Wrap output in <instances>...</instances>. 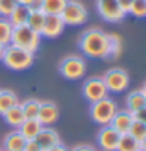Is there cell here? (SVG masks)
I'll list each match as a JSON object with an SVG mask.
<instances>
[{"mask_svg":"<svg viewBox=\"0 0 146 151\" xmlns=\"http://www.w3.org/2000/svg\"><path fill=\"white\" fill-rule=\"evenodd\" d=\"M79 47L89 58H108V33L101 28H88L80 35Z\"/></svg>","mask_w":146,"mask_h":151,"instance_id":"cell-1","label":"cell"},{"mask_svg":"<svg viewBox=\"0 0 146 151\" xmlns=\"http://www.w3.org/2000/svg\"><path fill=\"white\" fill-rule=\"evenodd\" d=\"M35 61V54L19 49V47L8 44L5 47L3 57H2V63L11 71H25L33 65Z\"/></svg>","mask_w":146,"mask_h":151,"instance_id":"cell-2","label":"cell"},{"mask_svg":"<svg viewBox=\"0 0 146 151\" xmlns=\"http://www.w3.org/2000/svg\"><path fill=\"white\" fill-rule=\"evenodd\" d=\"M11 44L19 47V49L30 52V54H35L41 44V35L33 32L28 25L14 27L13 36H11Z\"/></svg>","mask_w":146,"mask_h":151,"instance_id":"cell-3","label":"cell"},{"mask_svg":"<svg viewBox=\"0 0 146 151\" xmlns=\"http://www.w3.org/2000/svg\"><path fill=\"white\" fill-rule=\"evenodd\" d=\"M116 112H118V104L112 98H104L97 102H93L91 109H89L93 121L101 124V126L110 124L112 118L115 116Z\"/></svg>","mask_w":146,"mask_h":151,"instance_id":"cell-4","label":"cell"},{"mask_svg":"<svg viewBox=\"0 0 146 151\" xmlns=\"http://www.w3.org/2000/svg\"><path fill=\"white\" fill-rule=\"evenodd\" d=\"M60 74L68 80H77L87 73V61L80 55H68L58 65Z\"/></svg>","mask_w":146,"mask_h":151,"instance_id":"cell-5","label":"cell"},{"mask_svg":"<svg viewBox=\"0 0 146 151\" xmlns=\"http://www.w3.org/2000/svg\"><path fill=\"white\" fill-rule=\"evenodd\" d=\"M60 17L63 19L64 25H71V27L83 25L88 19V9L79 0H68Z\"/></svg>","mask_w":146,"mask_h":151,"instance_id":"cell-6","label":"cell"},{"mask_svg":"<svg viewBox=\"0 0 146 151\" xmlns=\"http://www.w3.org/2000/svg\"><path fill=\"white\" fill-rule=\"evenodd\" d=\"M104 82L108 90V93H121L129 87L130 77L126 69L122 68H110L104 76Z\"/></svg>","mask_w":146,"mask_h":151,"instance_id":"cell-7","label":"cell"},{"mask_svg":"<svg viewBox=\"0 0 146 151\" xmlns=\"http://www.w3.org/2000/svg\"><path fill=\"white\" fill-rule=\"evenodd\" d=\"M82 94L89 102H97L104 98H108V90L102 77H89L82 85Z\"/></svg>","mask_w":146,"mask_h":151,"instance_id":"cell-8","label":"cell"},{"mask_svg":"<svg viewBox=\"0 0 146 151\" xmlns=\"http://www.w3.org/2000/svg\"><path fill=\"white\" fill-rule=\"evenodd\" d=\"M96 8L104 21L112 24L122 21L126 16V13L120 8L116 0H96Z\"/></svg>","mask_w":146,"mask_h":151,"instance_id":"cell-9","label":"cell"},{"mask_svg":"<svg viewBox=\"0 0 146 151\" xmlns=\"http://www.w3.org/2000/svg\"><path fill=\"white\" fill-rule=\"evenodd\" d=\"M120 137L121 134L113 129L110 124L102 126L101 131L97 132V145L101 148V151H116Z\"/></svg>","mask_w":146,"mask_h":151,"instance_id":"cell-10","label":"cell"},{"mask_svg":"<svg viewBox=\"0 0 146 151\" xmlns=\"http://www.w3.org/2000/svg\"><path fill=\"white\" fill-rule=\"evenodd\" d=\"M64 22L60 16L55 14H46V21H44V27L41 32V38H47V40H55L58 38L64 30Z\"/></svg>","mask_w":146,"mask_h":151,"instance_id":"cell-11","label":"cell"},{"mask_svg":"<svg viewBox=\"0 0 146 151\" xmlns=\"http://www.w3.org/2000/svg\"><path fill=\"white\" fill-rule=\"evenodd\" d=\"M58 118H60V109H58V106H57L55 102H52V101H42L41 102L36 120L39 121L42 126L55 124Z\"/></svg>","mask_w":146,"mask_h":151,"instance_id":"cell-12","label":"cell"},{"mask_svg":"<svg viewBox=\"0 0 146 151\" xmlns=\"http://www.w3.org/2000/svg\"><path fill=\"white\" fill-rule=\"evenodd\" d=\"M35 140L38 142L41 151H47V150L54 148L55 145L61 143L60 134L54 129V127H50V126H42V129L39 131V134L36 135Z\"/></svg>","mask_w":146,"mask_h":151,"instance_id":"cell-13","label":"cell"},{"mask_svg":"<svg viewBox=\"0 0 146 151\" xmlns=\"http://www.w3.org/2000/svg\"><path fill=\"white\" fill-rule=\"evenodd\" d=\"M132 123H134V116H132V113L127 110H120L118 109V112L115 113V116L112 118L110 121V126L113 127L115 131H118L120 134H127L132 126Z\"/></svg>","mask_w":146,"mask_h":151,"instance_id":"cell-14","label":"cell"},{"mask_svg":"<svg viewBox=\"0 0 146 151\" xmlns=\"http://www.w3.org/2000/svg\"><path fill=\"white\" fill-rule=\"evenodd\" d=\"M25 139L24 135L19 132L17 129L11 131L9 134L5 135L3 139V151H24V146H25Z\"/></svg>","mask_w":146,"mask_h":151,"instance_id":"cell-15","label":"cell"},{"mask_svg":"<svg viewBox=\"0 0 146 151\" xmlns=\"http://www.w3.org/2000/svg\"><path fill=\"white\" fill-rule=\"evenodd\" d=\"M126 107L130 113H134L140 109H146V96L141 90H134L127 94L126 98Z\"/></svg>","mask_w":146,"mask_h":151,"instance_id":"cell-16","label":"cell"},{"mask_svg":"<svg viewBox=\"0 0 146 151\" xmlns=\"http://www.w3.org/2000/svg\"><path fill=\"white\" fill-rule=\"evenodd\" d=\"M28 16H30V9H28L27 5L17 3V6L8 16V21L11 22L13 27H21V25H27Z\"/></svg>","mask_w":146,"mask_h":151,"instance_id":"cell-17","label":"cell"},{"mask_svg":"<svg viewBox=\"0 0 146 151\" xmlns=\"http://www.w3.org/2000/svg\"><path fill=\"white\" fill-rule=\"evenodd\" d=\"M41 129H42V124L38 120H25L21 126L17 127V131L24 135V139H25V140L36 139V135L39 134Z\"/></svg>","mask_w":146,"mask_h":151,"instance_id":"cell-18","label":"cell"},{"mask_svg":"<svg viewBox=\"0 0 146 151\" xmlns=\"http://www.w3.org/2000/svg\"><path fill=\"white\" fill-rule=\"evenodd\" d=\"M3 118H5V121H6L9 126H13V127H16V129H17V127L21 126L24 121H25V115H24L21 102L16 104L14 107H11L8 112H5L3 113Z\"/></svg>","mask_w":146,"mask_h":151,"instance_id":"cell-19","label":"cell"},{"mask_svg":"<svg viewBox=\"0 0 146 151\" xmlns=\"http://www.w3.org/2000/svg\"><path fill=\"white\" fill-rule=\"evenodd\" d=\"M16 104H19V99H17V94L13 90H8V88L0 90V115L3 116V113L8 112Z\"/></svg>","mask_w":146,"mask_h":151,"instance_id":"cell-20","label":"cell"},{"mask_svg":"<svg viewBox=\"0 0 146 151\" xmlns=\"http://www.w3.org/2000/svg\"><path fill=\"white\" fill-rule=\"evenodd\" d=\"M116 151H140V142L130 134H121Z\"/></svg>","mask_w":146,"mask_h":151,"instance_id":"cell-21","label":"cell"},{"mask_svg":"<svg viewBox=\"0 0 146 151\" xmlns=\"http://www.w3.org/2000/svg\"><path fill=\"white\" fill-rule=\"evenodd\" d=\"M39 106H41V101H38V99H27V101L21 102L25 120H36L38 112H39Z\"/></svg>","mask_w":146,"mask_h":151,"instance_id":"cell-22","label":"cell"},{"mask_svg":"<svg viewBox=\"0 0 146 151\" xmlns=\"http://www.w3.org/2000/svg\"><path fill=\"white\" fill-rule=\"evenodd\" d=\"M44 21H46V13L44 11H30L27 25L30 27L33 32H36L41 35L42 27H44Z\"/></svg>","mask_w":146,"mask_h":151,"instance_id":"cell-23","label":"cell"},{"mask_svg":"<svg viewBox=\"0 0 146 151\" xmlns=\"http://www.w3.org/2000/svg\"><path fill=\"white\" fill-rule=\"evenodd\" d=\"M13 25L8 21V17L0 16V44L8 46L11 44V36H13Z\"/></svg>","mask_w":146,"mask_h":151,"instance_id":"cell-24","label":"cell"},{"mask_svg":"<svg viewBox=\"0 0 146 151\" xmlns=\"http://www.w3.org/2000/svg\"><path fill=\"white\" fill-rule=\"evenodd\" d=\"M66 2H68V0H44V3H42V11L46 14L60 16V14L63 13L64 6H66Z\"/></svg>","mask_w":146,"mask_h":151,"instance_id":"cell-25","label":"cell"},{"mask_svg":"<svg viewBox=\"0 0 146 151\" xmlns=\"http://www.w3.org/2000/svg\"><path fill=\"white\" fill-rule=\"evenodd\" d=\"M121 49H122L121 36L108 35V58H116V57H120Z\"/></svg>","mask_w":146,"mask_h":151,"instance_id":"cell-26","label":"cell"},{"mask_svg":"<svg viewBox=\"0 0 146 151\" xmlns=\"http://www.w3.org/2000/svg\"><path fill=\"white\" fill-rule=\"evenodd\" d=\"M127 134H130L134 139H137L138 142H141L146 137V123L143 121H137L134 120V123H132V126H130V129Z\"/></svg>","mask_w":146,"mask_h":151,"instance_id":"cell-27","label":"cell"},{"mask_svg":"<svg viewBox=\"0 0 146 151\" xmlns=\"http://www.w3.org/2000/svg\"><path fill=\"white\" fill-rule=\"evenodd\" d=\"M129 13L135 17H146V0H134Z\"/></svg>","mask_w":146,"mask_h":151,"instance_id":"cell-28","label":"cell"},{"mask_svg":"<svg viewBox=\"0 0 146 151\" xmlns=\"http://www.w3.org/2000/svg\"><path fill=\"white\" fill-rule=\"evenodd\" d=\"M17 6V0H0V16L8 17Z\"/></svg>","mask_w":146,"mask_h":151,"instance_id":"cell-29","label":"cell"},{"mask_svg":"<svg viewBox=\"0 0 146 151\" xmlns=\"http://www.w3.org/2000/svg\"><path fill=\"white\" fill-rule=\"evenodd\" d=\"M42 3H44V0H30L27 6L30 11H42Z\"/></svg>","mask_w":146,"mask_h":151,"instance_id":"cell-30","label":"cell"},{"mask_svg":"<svg viewBox=\"0 0 146 151\" xmlns=\"http://www.w3.org/2000/svg\"><path fill=\"white\" fill-rule=\"evenodd\" d=\"M24 151H41L38 142L33 139V140H27L25 142V146H24Z\"/></svg>","mask_w":146,"mask_h":151,"instance_id":"cell-31","label":"cell"},{"mask_svg":"<svg viewBox=\"0 0 146 151\" xmlns=\"http://www.w3.org/2000/svg\"><path fill=\"white\" fill-rule=\"evenodd\" d=\"M132 116H134V120H137V121L146 123V109H140V110L134 112V113H132Z\"/></svg>","mask_w":146,"mask_h":151,"instance_id":"cell-32","label":"cell"},{"mask_svg":"<svg viewBox=\"0 0 146 151\" xmlns=\"http://www.w3.org/2000/svg\"><path fill=\"white\" fill-rule=\"evenodd\" d=\"M116 2H118V5H120V8L127 14V13H129V9H130V6H132V2H134V0H116Z\"/></svg>","mask_w":146,"mask_h":151,"instance_id":"cell-33","label":"cell"},{"mask_svg":"<svg viewBox=\"0 0 146 151\" xmlns=\"http://www.w3.org/2000/svg\"><path fill=\"white\" fill-rule=\"evenodd\" d=\"M69 151H97L94 146L91 145H87V143H82V145H75L72 150H69Z\"/></svg>","mask_w":146,"mask_h":151,"instance_id":"cell-34","label":"cell"},{"mask_svg":"<svg viewBox=\"0 0 146 151\" xmlns=\"http://www.w3.org/2000/svg\"><path fill=\"white\" fill-rule=\"evenodd\" d=\"M47 151H69L63 143H58V145H55L54 148H50V150H47Z\"/></svg>","mask_w":146,"mask_h":151,"instance_id":"cell-35","label":"cell"},{"mask_svg":"<svg viewBox=\"0 0 146 151\" xmlns=\"http://www.w3.org/2000/svg\"><path fill=\"white\" fill-rule=\"evenodd\" d=\"M140 150H141V151H146V137L140 142Z\"/></svg>","mask_w":146,"mask_h":151,"instance_id":"cell-36","label":"cell"},{"mask_svg":"<svg viewBox=\"0 0 146 151\" xmlns=\"http://www.w3.org/2000/svg\"><path fill=\"white\" fill-rule=\"evenodd\" d=\"M5 47H6V46H3V44H0V61H2V57H3V52H5Z\"/></svg>","mask_w":146,"mask_h":151,"instance_id":"cell-37","label":"cell"},{"mask_svg":"<svg viewBox=\"0 0 146 151\" xmlns=\"http://www.w3.org/2000/svg\"><path fill=\"white\" fill-rule=\"evenodd\" d=\"M30 0H17V3H22V5H27Z\"/></svg>","mask_w":146,"mask_h":151,"instance_id":"cell-38","label":"cell"},{"mask_svg":"<svg viewBox=\"0 0 146 151\" xmlns=\"http://www.w3.org/2000/svg\"><path fill=\"white\" fill-rule=\"evenodd\" d=\"M141 91H143L145 96H146V82H145V85H143V88H141Z\"/></svg>","mask_w":146,"mask_h":151,"instance_id":"cell-39","label":"cell"},{"mask_svg":"<svg viewBox=\"0 0 146 151\" xmlns=\"http://www.w3.org/2000/svg\"><path fill=\"white\" fill-rule=\"evenodd\" d=\"M0 151H3V150H0Z\"/></svg>","mask_w":146,"mask_h":151,"instance_id":"cell-40","label":"cell"},{"mask_svg":"<svg viewBox=\"0 0 146 151\" xmlns=\"http://www.w3.org/2000/svg\"><path fill=\"white\" fill-rule=\"evenodd\" d=\"M140 151H141V150H140Z\"/></svg>","mask_w":146,"mask_h":151,"instance_id":"cell-41","label":"cell"}]
</instances>
